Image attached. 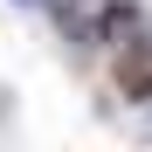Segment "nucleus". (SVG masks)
Listing matches in <instances>:
<instances>
[{
    "label": "nucleus",
    "mask_w": 152,
    "mask_h": 152,
    "mask_svg": "<svg viewBox=\"0 0 152 152\" xmlns=\"http://www.w3.org/2000/svg\"><path fill=\"white\" fill-rule=\"evenodd\" d=\"M21 7H48V0H21Z\"/></svg>",
    "instance_id": "nucleus-3"
},
{
    "label": "nucleus",
    "mask_w": 152,
    "mask_h": 152,
    "mask_svg": "<svg viewBox=\"0 0 152 152\" xmlns=\"http://www.w3.org/2000/svg\"><path fill=\"white\" fill-rule=\"evenodd\" d=\"M124 48V42H145V28H138V7H124V0H111L104 14H97V48Z\"/></svg>",
    "instance_id": "nucleus-2"
},
{
    "label": "nucleus",
    "mask_w": 152,
    "mask_h": 152,
    "mask_svg": "<svg viewBox=\"0 0 152 152\" xmlns=\"http://www.w3.org/2000/svg\"><path fill=\"white\" fill-rule=\"evenodd\" d=\"M118 90L132 97V104H152V48H145V42H124V56H118Z\"/></svg>",
    "instance_id": "nucleus-1"
}]
</instances>
